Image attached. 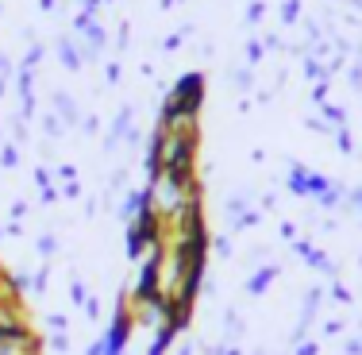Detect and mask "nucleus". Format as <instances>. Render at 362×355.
<instances>
[{"mask_svg": "<svg viewBox=\"0 0 362 355\" xmlns=\"http://www.w3.org/2000/svg\"><path fill=\"white\" fill-rule=\"evenodd\" d=\"M31 332V320L23 313V301H0V344H16V340H28Z\"/></svg>", "mask_w": 362, "mask_h": 355, "instance_id": "f257e3e1", "label": "nucleus"}, {"mask_svg": "<svg viewBox=\"0 0 362 355\" xmlns=\"http://www.w3.org/2000/svg\"><path fill=\"white\" fill-rule=\"evenodd\" d=\"M197 108H201V77H185L170 97L166 116H197Z\"/></svg>", "mask_w": 362, "mask_h": 355, "instance_id": "f03ea898", "label": "nucleus"}]
</instances>
